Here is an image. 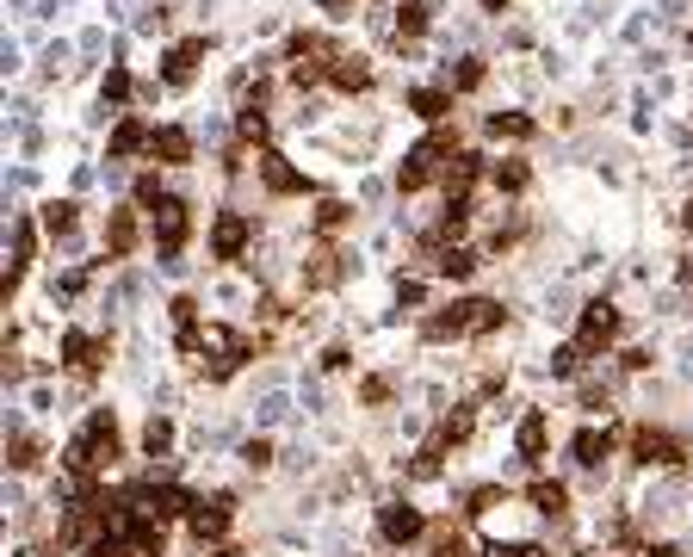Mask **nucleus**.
Here are the masks:
<instances>
[{
	"instance_id": "09e8293b",
	"label": "nucleus",
	"mask_w": 693,
	"mask_h": 557,
	"mask_svg": "<svg viewBox=\"0 0 693 557\" xmlns=\"http://www.w3.org/2000/svg\"><path fill=\"white\" fill-rule=\"evenodd\" d=\"M674 286H681V291H688V298H693V249L681 254V261H674Z\"/></svg>"
},
{
	"instance_id": "a211bd4d",
	"label": "nucleus",
	"mask_w": 693,
	"mask_h": 557,
	"mask_svg": "<svg viewBox=\"0 0 693 557\" xmlns=\"http://www.w3.org/2000/svg\"><path fill=\"white\" fill-rule=\"evenodd\" d=\"M149 136H155V118L143 112H124L106 124V161H149Z\"/></svg>"
},
{
	"instance_id": "4be33fe9",
	"label": "nucleus",
	"mask_w": 693,
	"mask_h": 557,
	"mask_svg": "<svg viewBox=\"0 0 693 557\" xmlns=\"http://www.w3.org/2000/svg\"><path fill=\"white\" fill-rule=\"evenodd\" d=\"M520 501H526L539 520H551V526H570V514H576V496H570L563 477H533L526 489H520Z\"/></svg>"
},
{
	"instance_id": "ea45409f",
	"label": "nucleus",
	"mask_w": 693,
	"mask_h": 557,
	"mask_svg": "<svg viewBox=\"0 0 693 557\" xmlns=\"http://www.w3.org/2000/svg\"><path fill=\"white\" fill-rule=\"evenodd\" d=\"M427 557H477V545H471L452 520H440V526H434V538H427Z\"/></svg>"
},
{
	"instance_id": "aec40b11",
	"label": "nucleus",
	"mask_w": 693,
	"mask_h": 557,
	"mask_svg": "<svg viewBox=\"0 0 693 557\" xmlns=\"http://www.w3.org/2000/svg\"><path fill=\"white\" fill-rule=\"evenodd\" d=\"M483 136L489 143H508V149H526V143H539L545 124L526 106H496V112H483Z\"/></svg>"
},
{
	"instance_id": "bb28decb",
	"label": "nucleus",
	"mask_w": 693,
	"mask_h": 557,
	"mask_svg": "<svg viewBox=\"0 0 693 557\" xmlns=\"http://www.w3.org/2000/svg\"><path fill=\"white\" fill-rule=\"evenodd\" d=\"M360 223V211H353V198H335L323 193L316 205H309V242H341L346 230Z\"/></svg>"
},
{
	"instance_id": "37998d69",
	"label": "nucleus",
	"mask_w": 693,
	"mask_h": 557,
	"mask_svg": "<svg viewBox=\"0 0 693 557\" xmlns=\"http://www.w3.org/2000/svg\"><path fill=\"white\" fill-rule=\"evenodd\" d=\"M235 459L248 464L254 477H260V471H272V464H279V452H272V440H267V434H254V440H242V452H235Z\"/></svg>"
},
{
	"instance_id": "864d4df0",
	"label": "nucleus",
	"mask_w": 693,
	"mask_h": 557,
	"mask_svg": "<svg viewBox=\"0 0 693 557\" xmlns=\"http://www.w3.org/2000/svg\"><path fill=\"white\" fill-rule=\"evenodd\" d=\"M681 57L693 62V25H688V32H681Z\"/></svg>"
},
{
	"instance_id": "f3484780",
	"label": "nucleus",
	"mask_w": 693,
	"mask_h": 557,
	"mask_svg": "<svg viewBox=\"0 0 693 557\" xmlns=\"http://www.w3.org/2000/svg\"><path fill=\"white\" fill-rule=\"evenodd\" d=\"M143 106V81H136L131 62H106V75H99V99H94V112L99 118H124Z\"/></svg>"
},
{
	"instance_id": "cd10ccee",
	"label": "nucleus",
	"mask_w": 693,
	"mask_h": 557,
	"mask_svg": "<svg viewBox=\"0 0 693 557\" xmlns=\"http://www.w3.org/2000/svg\"><path fill=\"white\" fill-rule=\"evenodd\" d=\"M44 464H50V446H44V434H32L25 422L7 427V471H13V477H38Z\"/></svg>"
},
{
	"instance_id": "3c124183",
	"label": "nucleus",
	"mask_w": 693,
	"mask_h": 557,
	"mask_svg": "<svg viewBox=\"0 0 693 557\" xmlns=\"http://www.w3.org/2000/svg\"><path fill=\"white\" fill-rule=\"evenodd\" d=\"M483 20H501V13H514V0H477Z\"/></svg>"
},
{
	"instance_id": "e433bc0d",
	"label": "nucleus",
	"mask_w": 693,
	"mask_h": 557,
	"mask_svg": "<svg viewBox=\"0 0 693 557\" xmlns=\"http://www.w3.org/2000/svg\"><path fill=\"white\" fill-rule=\"evenodd\" d=\"M545 372L563 378V385H576V378H588V353H582L576 341H558L551 347V360H545Z\"/></svg>"
},
{
	"instance_id": "0eeeda50",
	"label": "nucleus",
	"mask_w": 693,
	"mask_h": 557,
	"mask_svg": "<svg viewBox=\"0 0 693 557\" xmlns=\"http://www.w3.org/2000/svg\"><path fill=\"white\" fill-rule=\"evenodd\" d=\"M193 230H198V211H193V198L186 193H168L149 211V242H155V254H161V267L168 273H180V254H186Z\"/></svg>"
},
{
	"instance_id": "79ce46f5",
	"label": "nucleus",
	"mask_w": 693,
	"mask_h": 557,
	"mask_svg": "<svg viewBox=\"0 0 693 557\" xmlns=\"http://www.w3.org/2000/svg\"><path fill=\"white\" fill-rule=\"evenodd\" d=\"M489 557H558V545H545V538H496Z\"/></svg>"
},
{
	"instance_id": "49530a36",
	"label": "nucleus",
	"mask_w": 693,
	"mask_h": 557,
	"mask_svg": "<svg viewBox=\"0 0 693 557\" xmlns=\"http://www.w3.org/2000/svg\"><path fill=\"white\" fill-rule=\"evenodd\" d=\"M323 372H335V378H341V372H353V347H346V341H328L323 347Z\"/></svg>"
},
{
	"instance_id": "5fc2aeb1",
	"label": "nucleus",
	"mask_w": 693,
	"mask_h": 557,
	"mask_svg": "<svg viewBox=\"0 0 693 557\" xmlns=\"http://www.w3.org/2000/svg\"><path fill=\"white\" fill-rule=\"evenodd\" d=\"M353 557H378V552H353Z\"/></svg>"
},
{
	"instance_id": "6ab92c4d",
	"label": "nucleus",
	"mask_w": 693,
	"mask_h": 557,
	"mask_svg": "<svg viewBox=\"0 0 693 557\" xmlns=\"http://www.w3.org/2000/svg\"><path fill=\"white\" fill-rule=\"evenodd\" d=\"M372 87H378V57H366V50H341L335 69H328V94L335 99H366Z\"/></svg>"
},
{
	"instance_id": "39448f33",
	"label": "nucleus",
	"mask_w": 693,
	"mask_h": 557,
	"mask_svg": "<svg viewBox=\"0 0 693 557\" xmlns=\"http://www.w3.org/2000/svg\"><path fill=\"white\" fill-rule=\"evenodd\" d=\"M372 533H378L385 552H415V545L434 538V520H427V508L415 496H385L372 508Z\"/></svg>"
},
{
	"instance_id": "f257e3e1",
	"label": "nucleus",
	"mask_w": 693,
	"mask_h": 557,
	"mask_svg": "<svg viewBox=\"0 0 693 557\" xmlns=\"http://www.w3.org/2000/svg\"><path fill=\"white\" fill-rule=\"evenodd\" d=\"M112 464H124V427H118V409H87V422L69 434V446H62V471L75 477V496L87 489V483H99Z\"/></svg>"
},
{
	"instance_id": "2eb2a0df",
	"label": "nucleus",
	"mask_w": 693,
	"mask_h": 557,
	"mask_svg": "<svg viewBox=\"0 0 693 557\" xmlns=\"http://www.w3.org/2000/svg\"><path fill=\"white\" fill-rule=\"evenodd\" d=\"M149 161L155 168H168V173H186L205 161V149H198V131L186 124V118H168V124H155L149 136Z\"/></svg>"
},
{
	"instance_id": "dca6fc26",
	"label": "nucleus",
	"mask_w": 693,
	"mask_h": 557,
	"mask_svg": "<svg viewBox=\"0 0 693 557\" xmlns=\"http://www.w3.org/2000/svg\"><path fill=\"white\" fill-rule=\"evenodd\" d=\"M619 440H625L619 427H595V422L576 427V434H570V464H576L588 483H600L607 477V464H613V452H619Z\"/></svg>"
},
{
	"instance_id": "2f4dec72",
	"label": "nucleus",
	"mask_w": 693,
	"mask_h": 557,
	"mask_svg": "<svg viewBox=\"0 0 693 557\" xmlns=\"http://www.w3.org/2000/svg\"><path fill=\"white\" fill-rule=\"evenodd\" d=\"M471 434H477V403H452L440 422H434L427 446H434V452H459V446H471Z\"/></svg>"
},
{
	"instance_id": "b1692460",
	"label": "nucleus",
	"mask_w": 693,
	"mask_h": 557,
	"mask_svg": "<svg viewBox=\"0 0 693 557\" xmlns=\"http://www.w3.org/2000/svg\"><path fill=\"white\" fill-rule=\"evenodd\" d=\"M545 452H551V409H520V422H514V459L526 464V471H539Z\"/></svg>"
},
{
	"instance_id": "412c9836",
	"label": "nucleus",
	"mask_w": 693,
	"mask_h": 557,
	"mask_svg": "<svg viewBox=\"0 0 693 557\" xmlns=\"http://www.w3.org/2000/svg\"><path fill=\"white\" fill-rule=\"evenodd\" d=\"M533 235H539V217L514 205V211H501L496 230L483 235V261H508V254H520L526 242H533Z\"/></svg>"
},
{
	"instance_id": "603ef678",
	"label": "nucleus",
	"mask_w": 693,
	"mask_h": 557,
	"mask_svg": "<svg viewBox=\"0 0 693 557\" xmlns=\"http://www.w3.org/2000/svg\"><path fill=\"white\" fill-rule=\"evenodd\" d=\"M316 7H323L328 20H346V13H353V0H316Z\"/></svg>"
},
{
	"instance_id": "9d476101",
	"label": "nucleus",
	"mask_w": 693,
	"mask_h": 557,
	"mask_svg": "<svg viewBox=\"0 0 693 557\" xmlns=\"http://www.w3.org/2000/svg\"><path fill=\"white\" fill-rule=\"evenodd\" d=\"M57 365L75 378L81 390L94 385L99 372L112 365V335H94V328H62V341H57Z\"/></svg>"
},
{
	"instance_id": "7c9ffc66",
	"label": "nucleus",
	"mask_w": 693,
	"mask_h": 557,
	"mask_svg": "<svg viewBox=\"0 0 693 557\" xmlns=\"http://www.w3.org/2000/svg\"><path fill=\"white\" fill-rule=\"evenodd\" d=\"M38 223L57 249H81V198H44Z\"/></svg>"
},
{
	"instance_id": "a878e982",
	"label": "nucleus",
	"mask_w": 693,
	"mask_h": 557,
	"mask_svg": "<svg viewBox=\"0 0 693 557\" xmlns=\"http://www.w3.org/2000/svg\"><path fill=\"white\" fill-rule=\"evenodd\" d=\"M403 112L422 118V124H452L459 118V94H446L440 81H415V87H403Z\"/></svg>"
},
{
	"instance_id": "f03ea898",
	"label": "nucleus",
	"mask_w": 693,
	"mask_h": 557,
	"mask_svg": "<svg viewBox=\"0 0 693 557\" xmlns=\"http://www.w3.org/2000/svg\"><path fill=\"white\" fill-rule=\"evenodd\" d=\"M459 149H464V143H459V124H434L422 143H409V149L397 155V168H390V193H397V198L434 193V186L446 180V161H452Z\"/></svg>"
},
{
	"instance_id": "c756f323",
	"label": "nucleus",
	"mask_w": 693,
	"mask_h": 557,
	"mask_svg": "<svg viewBox=\"0 0 693 557\" xmlns=\"http://www.w3.org/2000/svg\"><path fill=\"white\" fill-rule=\"evenodd\" d=\"M446 87V94H459V99H477L483 87H489V57H477V50H464V57H452L440 69V75H434Z\"/></svg>"
},
{
	"instance_id": "de8ad7c7",
	"label": "nucleus",
	"mask_w": 693,
	"mask_h": 557,
	"mask_svg": "<svg viewBox=\"0 0 693 557\" xmlns=\"http://www.w3.org/2000/svg\"><path fill=\"white\" fill-rule=\"evenodd\" d=\"M637 557H688V552H681L674 538H644V545H637Z\"/></svg>"
},
{
	"instance_id": "8fccbe9b",
	"label": "nucleus",
	"mask_w": 693,
	"mask_h": 557,
	"mask_svg": "<svg viewBox=\"0 0 693 557\" xmlns=\"http://www.w3.org/2000/svg\"><path fill=\"white\" fill-rule=\"evenodd\" d=\"M501 44H508V50H533V25H508V38Z\"/></svg>"
},
{
	"instance_id": "f704fd0d",
	"label": "nucleus",
	"mask_w": 693,
	"mask_h": 557,
	"mask_svg": "<svg viewBox=\"0 0 693 557\" xmlns=\"http://www.w3.org/2000/svg\"><path fill=\"white\" fill-rule=\"evenodd\" d=\"M353 403L372 409V415H385V409L397 403V372H366V378L353 385Z\"/></svg>"
},
{
	"instance_id": "72a5a7b5",
	"label": "nucleus",
	"mask_w": 693,
	"mask_h": 557,
	"mask_svg": "<svg viewBox=\"0 0 693 557\" xmlns=\"http://www.w3.org/2000/svg\"><path fill=\"white\" fill-rule=\"evenodd\" d=\"M619 378H625V372H588V378H576V409H588V415H613Z\"/></svg>"
},
{
	"instance_id": "473e14b6",
	"label": "nucleus",
	"mask_w": 693,
	"mask_h": 557,
	"mask_svg": "<svg viewBox=\"0 0 693 557\" xmlns=\"http://www.w3.org/2000/svg\"><path fill=\"white\" fill-rule=\"evenodd\" d=\"M434 0H390V20H397V38L390 44H427V32H434Z\"/></svg>"
},
{
	"instance_id": "7ed1b4c3",
	"label": "nucleus",
	"mask_w": 693,
	"mask_h": 557,
	"mask_svg": "<svg viewBox=\"0 0 693 557\" xmlns=\"http://www.w3.org/2000/svg\"><path fill=\"white\" fill-rule=\"evenodd\" d=\"M625 452H632L637 471H669V477H681L688 459H693V440L669 422H632L625 427Z\"/></svg>"
},
{
	"instance_id": "a18cd8bd",
	"label": "nucleus",
	"mask_w": 693,
	"mask_h": 557,
	"mask_svg": "<svg viewBox=\"0 0 693 557\" xmlns=\"http://www.w3.org/2000/svg\"><path fill=\"white\" fill-rule=\"evenodd\" d=\"M173 20H180V7H173V0H149V7H143V32H173Z\"/></svg>"
},
{
	"instance_id": "393cba45",
	"label": "nucleus",
	"mask_w": 693,
	"mask_h": 557,
	"mask_svg": "<svg viewBox=\"0 0 693 557\" xmlns=\"http://www.w3.org/2000/svg\"><path fill=\"white\" fill-rule=\"evenodd\" d=\"M489 161H496V155H483V149H459L452 161H446L440 198H477V186L489 180Z\"/></svg>"
},
{
	"instance_id": "ddd939ff",
	"label": "nucleus",
	"mask_w": 693,
	"mask_h": 557,
	"mask_svg": "<svg viewBox=\"0 0 693 557\" xmlns=\"http://www.w3.org/2000/svg\"><path fill=\"white\" fill-rule=\"evenodd\" d=\"M235 514H242V496L235 489H211V496L193 501V514H186V533H193V545L205 552V545H223L235 526Z\"/></svg>"
},
{
	"instance_id": "f8f14e48",
	"label": "nucleus",
	"mask_w": 693,
	"mask_h": 557,
	"mask_svg": "<svg viewBox=\"0 0 693 557\" xmlns=\"http://www.w3.org/2000/svg\"><path fill=\"white\" fill-rule=\"evenodd\" d=\"M471 328H477V298H452V304H434L415 316L422 347H459V341H471Z\"/></svg>"
},
{
	"instance_id": "9b49d317",
	"label": "nucleus",
	"mask_w": 693,
	"mask_h": 557,
	"mask_svg": "<svg viewBox=\"0 0 693 557\" xmlns=\"http://www.w3.org/2000/svg\"><path fill=\"white\" fill-rule=\"evenodd\" d=\"M353 273H360V254L353 249H341V242H309L304 261H297V286L304 291H341Z\"/></svg>"
},
{
	"instance_id": "20e7f679",
	"label": "nucleus",
	"mask_w": 693,
	"mask_h": 557,
	"mask_svg": "<svg viewBox=\"0 0 693 557\" xmlns=\"http://www.w3.org/2000/svg\"><path fill=\"white\" fill-rule=\"evenodd\" d=\"M260 242V217L248 205H217L211 211V230H205V249H211V267H242Z\"/></svg>"
},
{
	"instance_id": "4468645a",
	"label": "nucleus",
	"mask_w": 693,
	"mask_h": 557,
	"mask_svg": "<svg viewBox=\"0 0 693 557\" xmlns=\"http://www.w3.org/2000/svg\"><path fill=\"white\" fill-rule=\"evenodd\" d=\"M254 180H260V193H267L272 205H291V198H309V193H316V180H309V173L297 168L285 149H260Z\"/></svg>"
},
{
	"instance_id": "c9c22d12",
	"label": "nucleus",
	"mask_w": 693,
	"mask_h": 557,
	"mask_svg": "<svg viewBox=\"0 0 693 557\" xmlns=\"http://www.w3.org/2000/svg\"><path fill=\"white\" fill-rule=\"evenodd\" d=\"M168 168H155V161H143V168L131 173V205H143V211H155L161 198H168Z\"/></svg>"
},
{
	"instance_id": "58836bf2",
	"label": "nucleus",
	"mask_w": 693,
	"mask_h": 557,
	"mask_svg": "<svg viewBox=\"0 0 693 557\" xmlns=\"http://www.w3.org/2000/svg\"><path fill=\"white\" fill-rule=\"evenodd\" d=\"M459 501H464V520H483V514H496V508H508V483H477Z\"/></svg>"
},
{
	"instance_id": "4c0bfd02",
	"label": "nucleus",
	"mask_w": 693,
	"mask_h": 557,
	"mask_svg": "<svg viewBox=\"0 0 693 557\" xmlns=\"http://www.w3.org/2000/svg\"><path fill=\"white\" fill-rule=\"evenodd\" d=\"M136 446H143V459H168V446H173V422L161 415V409H149V415H143V434H136Z\"/></svg>"
},
{
	"instance_id": "1a4fd4ad",
	"label": "nucleus",
	"mask_w": 693,
	"mask_h": 557,
	"mask_svg": "<svg viewBox=\"0 0 693 557\" xmlns=\"http://www.w3.org/2000/svg\"><path fill=\"white\" fill-rule=\"evenodd\" d=\"M149 249V211L143 205H131V198H118L112 211H106V223H99V261L106 267H124L131 254Z\"/></svg>"
},
{
	"instance_id": "423d86ee",
	"label": "nucleus",
	"mask_w": 693,
	"mask_h": 557,
	"mask_svg": "<svg viewBox=\"0 0 693 557\" xmlns=\"http://www.w3.org/2000/svg\"><path fill=\"white\" fill-rule=\"evenodd\" d=\"M570 341H576L588 360H607V353L625 341V304H619V298H600V291L582 298L576 304V335H570Z\"/></svg>"
},
{
	"instance_id": "c03bdc74",
	"label": "nucleus",
	"mask_w": 693,
	"mask_h": 557,
	"mask_svg": "<svg viewBox=\"0 0 693 557\" xmlns=\"http://www.w3.org/2000/svg\"><path fill=\"white\" fill-rule=\"evenodd\" d=\"M651 365H656V347H644V341L619 347V372H625V378H644V372H651Z\"/></svg>"
},
{
	"instance_id": "c85d7f7f",
	"label": "nucleus",
	"mask_w": 693,
	"mask_h": 557,
	"mask_svg": "<svg viewBox=\"0 0 693 557\" xmlns=\"http://www.w3.org/2000/svg\"><path fill=\"white\" fill-rule=\"evenodd\" d=\"M230 131H235V143H248V149H272V106L267 99H254V94H242L235 99Z\"/></svg>"
},
{
	"instance_id": "6e6552de",
	"label": "nucleus",
	"mask_w": 693,
	"mask_h": 557,
	"mask_svg": "<svg viewBox=\"0 0 693 557\" xmlns=\"http://www.w3.org/2000/svg\"><path fill=\"white\" fill-rule=\"evenodd\" d=\"M211 50H217L211 32H186V38H173L168 50H161V62H155V81H161L168 94H193L198 81H205Z\"/></svg>"
},
{
	"instance_id": "5701e85b",
	"label": "nucleus",
	"mask_w": 693,
	"mask_h": 557,
	"mask_svg": "<svg viewBox=\"0 0 693 557\" xmlns=\"http://www.w3.org/2000/svg\"><path fill=\"white\" fill-rule=\"evenodd\" d=\"M533 186H539V168L526 161V155H496L489 161V193H501L508 205H520V198H533Z\"/></svg>"
},
{
	"instance_id": "a19ab883",
	"label": "nucleus",
	"mask_w": 693,
	"mask_h": 557,
	"mask_svg": "<svg viewBox=\"0 0 693 557\" xmlns=\"http://www.w3.org/2000/svg\"><path fill=\"white\" fill-rule=\"evenodd\" d=\"M390 291H397V310H403V316L434 310V304H427V279H422V273H397V286H390Z\"/></svg>"
}]
</instances>
